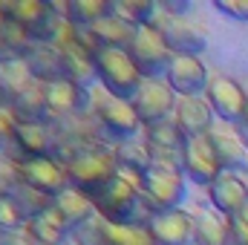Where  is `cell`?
Masks as SVG:
<instances>
[{
  "instance_id": "cell-11",
  "label": "cell",
  "mask_w": 248,
  "mask_h": 245,
  "mask_svg": "<svg viewBox=\"0 0 248 245\" xmlns=\"http://www.w3.org/2000/svg\"><path fill=\"white\" fill-rule=\"evenodd\" d=\"M165 81L179 98H199V95H205V90L211 84V75H208V66L202 63V58H196V55H173Z\"/></svg>"
},
{
  "instance_id": "cell-18",
  "label": "cell",
  "mask_w": 248,
  "mask_h": 245,
  "mask_svg": "<svg viewBox=\"0 0 248 245\" xmlns=\"http://www.w3.org/2000/svg\"><path fill=\"white\" fill-rule=\"evenodd\" d=\"M214 119L217 116H214L211 104L205 101V95H199V98H179L176 113H173V122H176L179 133L185 138H202V136H208L217 127Z\"/></svg>"
},
{
  "instance_id": "cell-6",
  "label": "cell",
  "mask_w": 248,
  "mask_h": 245,
  "mask_svg": "<svg viewBox=\"0 0 248 245\" xmlns=\"http://www.w3.org/2000/svg\"><path fill=\"white\" fill-rule=\"evenodd\" d=\"M130 104H133V110H136L141 127L147 130V127H153V124L170 122V116L176 113L179 95L168 87L165 78H144Z\"/></svg>"
},
{
  "instance_id": "cell-28",
  "label": "cell",
  "mask_w": 248,
  "mask_h": 245,
  "mask_svg": "<svg viewBox=\"0 0 248 245\" xmlns=\"http://www.w3.org/2000/svg\"><path fill=\"white\" fill-rule=\"evenodd\" d=\"M116 15L124 17L127 23H133L136 29L141 26H153L159 17V3L156 0H113Z\"/></svg>"
},
{
  "instance_id": "cell-40",
  "label": "cell",
  "mask_w": 248,
  "mask_h": 245,
  "mask_svg": "<svg viewBox=\"0 0 248 245\" xmlns=\"http://www.w3.org/2000/svg\"><path fill=\"white\" fill-rule=\"evenodd\" d=\"M63 245H75V243H72V240H66V243H63Z\"/></svg>"
},
{
  "instance_id": "cell-19",
  "label": "cell",
  "mask_w": 248,
  "mask_h": 245,
  "mask_svg": "<svg viewBox=\"0 0 248 245\" xmlns=\"http://www.w3.org/2000/svg\"><path fill=\"white\" fill-rule=\"evenodd\" d=\"M211 144H214V153H217V162L222 168V173H246L248 170V150L243 147V141L237 138L234 127H214L208 133Z\"/></svg>"
},
{
  "instance_id": "cell-31",
  "label": "cell",
  "mask_w": 248,
  "mask_h": 245,
  "mask_svg": "<svg viewBox=\"0 0 248 245\" xmlns=\"http://www.w3.org/2000/svg\"><path fill=\"white\" fill-rule=\"evenodd\" d=\"M104 219L95 214L93 219H87V222H81L72 234H69V240L75 245H107V240H104Z\"/></svg>"
},
{
  "instance_id": "cell-22",
  "label": "cell",
  "mask_w": 248,
  "mask_h": 245,
  "mask_svg": "<svg viewBox=\"0 0 248 245\" xmlns=\"http://www.w3.org/2000/svg\"><path fill=\"white\" fill-rule=\"evenodd\" d=\"M52 211L61 216V222L69 228V234H72L81 222H87V219L95 216V205H93V199L84 196V193L75 190V187H66L61 196L52 199Z\"/></svg>"
},
{
  "instance_id": "cell-15",
  "label": "cell",
  "mask_w": 248,
  "mask_h": 245,
  "mask_svg": "<svg viewBox=\"0 0 248 245\" xmlns=\"http://www.w3.org/2000/svg\"><path fill=\"white\" fill-rule=\"evenodd\" d=\"M208 199L214 205V211L219 216H225L228 222L240 216V211L248 202V182L240 173H222L217 182L208 187Z\"/></svg>"
},
{
  "instance_id": "cell-3",
  "label": "cell",
  "mask_w": 248,
  "mask_h": 245,
  "mask_svg": "<svg viewBox=\"0 0 248 245\" xmlns=\"http://www.w3.org/2000/svg\"><path fill=\"white\" fill-rule=\"evenodd\" d=\"M95 69H98V81L104 84V90L116 98H124V101H133V95L139 92L141 87V72L139 66L133 63L130 52L127 49H95Z\"/></svg>"
},
{
  "instance_id": "cell-32",
  "label": "cell",
  "mask_w": 248,
  "mask_h": 245,
  "mask_svg": "<svg viewBox=\"0 0 248 245\" xmlns=\"http://www.w3.org/2000/svg\"><path fill=\"white\" fill-rule=\"evenodd\" d=\"M214 9L222 12L231 20L248 23V0H214Z\"/></svg>"
},
{
  "instance_id": "cell-24",
  "label": "cell",
  "mask_w": 248,
  "mask_h": 245,
  "mask_svg": "<svg viewBox=\"0 0 248 245\" xmlns=\"http://www.w3.org/2000/svg\"><path fill=\"white\" fill-rule=\"evenodd\" d=\"M23 234H29L32 240H38L44 245H63L69 240V228L61 222V216L52 211V202H49L46 211L29 216V222L23 225Z\"/></svg>"
},
{
  "instance_id": "cell-33",
  "label": "cell",
  "mask_w": 248,
  "mask_h": 245,
  "mask_svg": "<svg viewBox=\"0 0 248 245\" xmlns=\"http://www.w3.org/2000/svg\"><path fill=\"white\" fill-rule=\"evenodd\" d=\"M15 141V116L12 110H0V153Z\"/></svg>"
},
{
  "instance_id": "cell-13",
  "label": "cell",
  "mask_w": 248,
  "mask_h": 245,
  "mask_svg": "<svg viewBox=\"0 0 248 245\" xmlns=\"http://www.w3.org/2000/svg\"><path fill=\"white\" fill-rule=\"evenodd\" d=\"M153 26L162 32V38H165V44L170 46L173 55H196L199 58L208 46V35L196 23H187L182 17H168V15L159 12Z\"/></svg>"
},
{
  "instance_id": "cell-37",
  "label": "cell",
  "mask_w": 248,
  "mask_h": 245,
  "mask_svg": "<svg viewBox=\"0 0 248 245\" xmlns=\"http://www.w3.org/2000/svg\"><path fill=\"white\" fill-rule=\"evenodd\" d=\"M234 133H237V138L243 141V147L248 150V113L243 116V122L237 124V127H234Z\"/></svg>"
},
{
  "instance_id": "cell-12",
  "label": "cell",
  "mask_w": 248,
  "mask_h": 245,
  "mask_svg": "<svg viewBox=\"0 0 248 245\" xmlns=\"http://www.w3.org/2000/svg\"><path fill=\"white\" fill-rule=\"evenodd\" d=\"M153 245H193V214L185 208L156 211L147 222Z\"/></svg>"
},
{
  "instance_id": "cell-38",
  "label": "cell",
  "mask_w": 248,
  "mask_h": 245,
  "mask_svg": "<svg viewBox=\"0 0 248 245\" xmlns=\"http://www.w3.org/2000/svg\"><path fill=\"white\" fill-rule=\"evenodd\" d=\"M0 110H9V101H6V92H3V84H0Z\"/></svg>"
},
{
  "instance_id": "cell-21",
  "label": "cell",
  "mask_w": 248,
  "mask_h": 245,
  "mask_svg": "<svg viewBox=\"0 0 248 245\" xmlns=\"http://www.w3.org/2000/svg\"><path fill=\"white\" fill-rule=\"evenodd\" d=\"M61 17L78 32H90L101 17L113 15V0H69V3H55Z\"/></svg>"
},
{
  "instance_id": "cell-26",
  "label": "cell",
  "mask_w": 248,
  "mask_h": 245,
  "mask_svg": "<svg viewBox=\"0 0 248 245\" xmlns=\"http://www.w3.org/2000/svg\"><path fill=\"white\" fill-rule=\"evenodd\" d=\"M116 162H119V170L127 173L130 179L141 182V176L153 168V156L147 150L144 141H124V144H116Z\"/></svg>"
},
{
  "instance_id": "cell-35",
  "label": "cell",
  "mask_w": 248,
  "mask_h": 245,
  "mask_svg": "<svg viewBox=\"0 0 248 245\" xmlns=\"http://www.w3.org/2000/svg\"><path fill=\"white\" fill-rule=\"evenodd\" d=\"M228 245H248V225L240 219H231V234H228Z\"/></svg>"
},
{
  "instance_id": "cell-16",
  "label": "cell",
  "mask_w": 248,
  "mask_h": 245,
  "mask_svg": "<svg viewBox=\"0 0 248 245\" xmlns=\"http://www.w3.org/2000/svg\"><path fill=\"white\" fill-rule=\"evenodd\" d=\"M75 32H78V29H75ZM136 32H139V29H136L133 23H127L124 17H119V15H116V6H113V15L101 17L90 32H81V35L87 38V44H90L93 52H95V49H101V46H107V49H130Z\"/></svg>"
},
{
  "instance_id": "cell-8",
  "label": "cell",
  "mask_w": 248,
  "mask_h": 245,
  "mask_svg": "<svg viewBox=\"0 0 248 245\" xmlns=\"http://www.w3.org/2000/svg\"><path fill=\"white\" fill-rule=\"evenodd\" d=\"M205 101L211 104L217 122L225 127H237L248 113V92L231 75H211V84L205 90Z\"/></svg>"
},
{
  "instance_id": "cell-25",
  "label": "cell",
  "mask_w": 248,
  "mask_h": 245,
  "mask_svg": "<svg viewBox=\"0 0 248 245\" xmlns=\"http://www.w3.org/2000/svg\"><path fill=\"white\" fill-rule=\"evenodd\" d=\"M0 3H3V0H0ZM3 12H6L9 20H15V23L29 35V32H35V29L55 12V6L46 3V0H15V3H3Z\"/></svg>"
},
{
  "instance_id": "cell-4",
  "label": "cell",
  "mask_w": 248,
  "mask_h": 245,
  "mask_svg": "<svg viewBox=\"0 0 248 245\" xmlns=\"http://www.w3.org/2000/svg\"><path fill=\"white\" fill-rule=\"evenodd\" d=\"M15 168V176L23 187H29L32 193L44 196V199H55L61 196L63 190L69 187L66 179V168L58 156H49V159H20V162H12Z\"/></svg>"
},
{
  "instance_id": "cell-23",
  "label": "cell",
  "mask_w": 248,
  "mask_h": 245,
  "mask_svg": "<svg viewBox=\"0 0 248 245\" xmlns=\"http://www.w3.org/2000/svg\"><path fill=\"white\" fill-rule=\"evenodd\" d=\"M193 243L196 245H228L231 222L214 208H193Z\"/></svg>"
},
{
  "instance_id": "cell-2",
  "label": "cell",
  "mask_w": 248,
  "mask_h": 245,
  "mask_svg": "<svg viewBox=\"0 0 248 245\" xmlns=\"http://www.w3.org/2000/svg\"><path fill=\"white\" fill-rule=\"evenodd\" d=\"M61 162H63V168H66L69 187L81 190L90 199L119 176L116 153L107 150L104 144H81V147L69 150Z\"/></svg>"
},
{
  "instance_id": "cell-36",
  "label": "cell",
  "mask_w": 248,
  "mask_h": 245,
  "mask_svg": "<svg viewBox=\"0 0 248 245\" xmlns=\"http://www.w3.org/2000/svg\"><path fill=\"white\" fill-rule=\"evenodd\" d=\"M0 245H29L23 231H0Z\"/></svg>"
},
{
  "instance_id": "cell-1",
  "label": "cell",
  "mask_w": 248,
  "mask_h": 245,
  "mask_svg": "<svg viewBox=\"0 0 248 245\" xmlns=\"http://www.w3.org/2000/svg\"><path fill=\"white\" fill-rule=\"evenodd\" d=\"M95 214L113 225H144L156 214L153 202L141 193V184L119 170V176L93 196Z\"/></svg>"
},
{
  "instance_id": "cell-34",
  "label": "cell",
  "mask_w": 248,
  "mask_h": 245,
  "mask_svg": "<svg viewBox=\"0 0 248 245\" xmlns=\"http://www.w3.org/2000/svg\"><path fill=\"white\" fill-rule=\"evenodd\" d=\"M159 12L168 15V17H182V15L190 12V3H185V0H165V3H159Z\"/></svg>"
},
{
  "instance_id": "cell-9",
  "label": "cell",
  "mask_w": 248,
  "mask_h": 245,
  "mask_svg": "<svg viewBox=\"0 0 248 245\" xmlns=\"http://www.w3.org/2000/svg\"><path fill=\"white\" fill-rule=\"evenodd\" d=\"M141 193L153 202L156 211H173L185 202V173L176 168L153 165L141 176Z\"/></svg>"
},
{
  "instance_id": "cell-30",
  "label": "cell",
  "mask_w": 248,
  "mask_h": 245,
  "mask_svg": "<svg viewBox=\"0 0 248 245\" xmlns=\"http://www.w3.org/2000/svg\"><path fill=\"white\" fill-rule=\"evenodd\" d=\"M104 240L107 245H153L144 225H104Z\"/></svg>"
},
{
  "instance_id": "cell-27",
  "label": "cell",
  "mask_w": 248,
  "mask_h": 245,
  "mask_svg": "<svg viewBox=\"0 0 248 245\" xmlns=\"http://www.w3.org/2000/svg\"><path fill=\"white\" fill-rule=\"evenodd\" d=\"M0 84H3V92H6V101H9V110H12V101L20 98L35 84V78L29 75V69H26L23 61H12V63L0 66Z\"/></svg>"
},
{
  "instance_id": "cell-5",
  "label": "cell",
  "mask_w": 248,
  "mask_h": 245,
  "mask_svg": "<svg viewBox=\"0 0 248 245\" xmlns=\"http://www.w3.org/2000/svg\"><path fill=\"white\" fill-rule=\"evenodd\" d=\"M93 116H95L98 127H101L110 138H116L119 144L133 141L136 133L141 130V122H139L133 104L124 101V98L110 95L107 90H104V92H93Z\"/></svg>"
},
{
  "instance_id": "cell-39",
  "label": "cell",
  "mask_w": 248,
  "mask_h": 245,
  "mask_svg": "<svg viewBox=\"0 0 248 245\" xmlns=\"http://www.w3.org/2000/svg\"><path fill=\"white\" fill-rule=\"evenodd\" d=\"M237 219H240V222H243V225H248V202H246V208H243V211H240V216H237Z\"/></svg>"
},
{
  "instance_id": "cell-17",
  "label": "cell",
  "mask_w": 248,
  "mask_h": 245,
  "mask_svg": "<svg viewBox=\"0 0 248 245\" xmlns=\"http://www.w3.org/2000/svg\"><path fill=\"white\" fill-rule=\"evenodd\" d=\"M15 162L20 159H49L55 156V144L52 136L46 130V124L38 122H17L15 119Z\"/></svg>"
},
{
  "instance_id": "cell-7",
  "label": "cell",
  "mask_w": 248,
  "mask_h": 245,
  "mask_svg": "<svg viewBox=\"0 0 248 245\" xmlns=\"http://www.w3.org/2000/svg\"><path fill=\"white\" fill-rule=\"evenodd\" d=\"M127 52H130L133 63L139 66L141 78H165L170 69V61H173V52L156 26H141Z\"/></svg>"
},
{
  "instance_id": "cell-14",
  "label": "cell",
  "mask_w": 248,
  "mask_h": 245,
  "mask_svg": "<svg viewBox=\"0 0 248 245\" xmlns=\"http://www.w3.org/2000/svg\"><path fill=\"white\" fill-rule=\"evenodd\" d=\"M44 104L49 119H69L93 110V92L72 81H55L44 87Z\"/></svg>"
},
{
  "instance_id": "cell-29",
  "label": "cell",
  "mask_w": 248,
  "mask_h": 245,
  "mask_svg": "<svg viewBox=\"0 0 248 245\" xmlns=\"http://www.w3.org/2000/svg\"><path fill=\"white\" fill-rule=\"evenodd\" d=\"M29 214L12 190H0V231H23Z\"/></svg>"
},
{
  "instance_id": "cell-20",
  "label": "cell",
  "mask_w": 248,
  "mask_h": 245,
  "mask_svg": "<svg viewBox=\"0 0 248 245\" xmlns=\"http://www.w3.org/2000/svg\"><path fill=\"white\" fill-rule=\"evenodd\" d=\"M26 69L38 84H55V81H66V66H63V55L58 46H44V44H32V49L26 52Z\"/></svg>"
},
{
  "instance_id": "cell-10",
  "label": "cell",
  "mask_w": 248,
  "mask_h": 245,
  "mask_svg": "<svg viewBox=\"0 0 248 245\" xmlns=\"http://www.w3.org/2000/svg\"><path fill=\"white\" fill-rule=\"evenodd\" d=\"M182 173L193 184H205V187H211L222 176V168L217 162V153H214V144H211L208 136H202V138H185V147H182Z\"/></svg>"
}]
</instances>
